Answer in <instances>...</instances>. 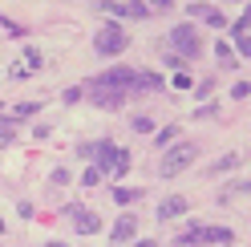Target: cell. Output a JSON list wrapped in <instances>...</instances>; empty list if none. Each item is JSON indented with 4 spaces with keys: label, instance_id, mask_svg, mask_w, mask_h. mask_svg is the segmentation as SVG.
<instances>
[{
    "label": "cell",
    "instance_id": "obj_1",
    "mask_svg": "<svg viewBox=\"0 0 251 247\" xmlns=\"http://www.w3.org/2000/svg\"><path fill=\"white\" fill-rule=\"evenodd\" d=\"M199 158V146L195 142H182V146H170L166 154H162V178H175L178 171H186Z\"/></svg>",
    "mask_w": 251,
    "mask_h": 247
},
{
    "label": "cell",
    "instance_id": "obj_8",
    "mask_svg": "<svg viewBox=\"0 0 251 247\" xmlns=\"http://www.w3.org/2000/svg\"><path fill=\"white\" fill-rule=\"evenodd\" d=\"M182 211H186V198H182V195H170V198H162V207H158V219H178Z\"/></svg>",
    "mask_w": 251,
    "mask_h": 247
},
{
    "label": "cell",
    "instance_id": "obj_3",
    "mask_svg": "<svg viewBox=\"0 0 251 247\" xmlns=\"http://www.w3.org/2000/svg\"><path fill=\"white\" fill-rule=\"evenodd\" d=\"M93 158H101V171H109L114 178L130 171V154H126V150H114L109 142H93Z\"/></svg>",
    "mask_w": 251,
    "mask_h": 247
},
{
    "label": "cell",
    "instance_id": "obj_27",
    "mask_svg": "<svg viewBox=\"0 0 251 247\" xmlns=\"http://www.w3.org/2000/svg\"><path fill=\"white\" fill-rule=\"evenodd\" d=\"M49 247H65V243H49Z\"/></svg>",
    "mask_w": 251,
    "mask_h": 247
},
{
    "label": "cell",
    "instance_id": "obj_15",
    "mask_svg": "<svg viewBox=\"0 0 251 247\" xmlns=\"http://www.w3.org/2000/svg\"><path fill=\"white\" fill-rule=\"evenodd\" d=\"M122 17H150V8L142 0H130V4H122Z\"/></svg>",
    "mask_w": 251,
    "mask_h": 247
},
{
    "label": "cell",
    "instance_id": "obj_4",
    "mask_svg": "<svg viewBox=\"0 0 251 247\" xmlns=\"http://www.w3.org/2000/svg\"><path fill=\"white\" fill-rule=\"evenodd\" d=\"M93 49H98L101 57H118L126 49V33L118 25H105V28H98V37H93Z\"/></svg>",
    "mask_w": 251,
    "mask_h": 247
},
{
    "label": "cell",
    "instance_id": "obj_18",
    "mask_svg": "<svg viewBox=\"0 0 251 247\" xmlns=\"http://www.w3.org/2000/svg\"><path fill=\"white\" fill-rule=\"evenodd\" d=\"M231 166H239V154H223V158H219V162L211 166V171L219 174V171H231Z\"/></svg>",
    "mask_w": 251,
    "mask_h": 247
},
{
    "label": "cell",
    "instance_id": "obj_19",
    "mask_svg": "<svg viewBox=\"0 0 251 247\" xmlns=\"http://www.w3.org/2000/svg\"><path fill=\"white\" fill-rule=\"evenodd\" d=\"M142 4L150 8V17H154V12H170V8H175V0H142Z\"/></svg>",
    "mask_w": 251,
    "mask_h": 247
},
{
    "label": "cell",
    "instance_id": "obj_14",
    "mask_svg": "<svg viewBox=\"0 0 251 247\" xmlns=\"http://www.w3.org/2000/svg\"><path fill=\"white\" fill-rule=\"evenodd\" d=\"M134 198H142V191H130V187H114V203H134Z\"/></svg>",
    "mask_w": 251,
    "mask_h": 247
},
{
    "label": "cell",
    "instance_id": "obj_6",
    "mask_svg": "<svg viewBox=\"0 0 251 247\" xmlns=\"http://www.w3.org/2000/svg\"><path fill=\"white\" fill-rule=\"evenodd\" d=\"M85 94L93 98V105H101V110H122L126 105V94H118V89H93V85H85Z\"/></svg>",
    "mask_w": 251,
    "mask_h": 247
},
{
    "label": "cell",
    "instance_id": "obj_26",
    "mask_svg": "<svg viewBox=\"0 0 251 247\" xmlns=\"http://www.w3.org/2000/svg\"><path fill=\"white\" fill-rule=\"evenodd\" d=\"M138 247H158V243H154V239H146V243H138Z\"/></svg>",
    "mask_w": 251,
    "mask_h": 247
},
{
    "label": "cell",
    "instance_id": "obj_5",
    "mask_svg": "<svg viewBox=\"0 0 251 247\" xmlns=\"http://www.w3.org/2000/svg\"><path fill=\"white\" fill-rule=\"evenodd\" d=\"M89 85H93V89H118V94H126V89L134 85V69L118 65V69H109V73H98Z\"/></svg>",
    "mask_w": 251,
    "mask_h": 247
},
{
    "label": "cell",
    "instance_id": "obj_9",
    "mask_svg": "<svg viewBox=\"0 0 251 247\" xmlns=\"http://www.w3.org/2000/svg\"><path fill=\"white\" fill-rule=\"evenodd\" d=\"M186 12H195V17H202V21H207L211 28H223V25H227V17H223L219 8H211V4H195V8H186Z\"/></svg>",
    "mask_w": 251,
    "mask_h": 247
},
{
    "label": "cell",
    "instance_id": "obj_2",
    "mask_svg": "<svg viewBox=\"0 0 251 247\" xmlns=\"http://www.w3.org/2000/svg\"><path fill=\"white\" fill-rule=\"evenodd\" d=\"M170 45H175V57H186V61H195L202 53V37H199V28L195 25H175V33H170Z\"/></svg>",
    "mask_w": 251,
    "mask_h": 247
},
{
    "label": "cell",
    "instance_id": "obj_16",
    "mask_svg": "<svg viewBox=\"0 0 251 247\" xmlns=\"http://www.w3.org/2000/svg\"><path fill=\"white\" fill-rule=\"evenodd\" d=\"M37 110H41L37 101H21V105H12V122H17V118H33Z\"/></svg>",
    "mask_w": 251,
    "mask_h": 247
},
{
    "label": "cell",
    "instance_id": "obj_12",
    "mask_svg": "<svg viewBox=\"0 0 251 247\" xmlns=\"http://www.w3.org/2000/svg\"><path fill=\"white\" fill-rule=\"evenodd\" d=\"M199 239H207V243H231L235 235H231L227 227H202V231H199Z\"/></svg>",
    "mask_w": 251,
    "mask_h": 247
},
{
    "label": "cell",
    "instance_id": "obj_21",
    "mask_svg": "<svg viewBox=\"0 0 251 247\" xmlns=\"http://www.w3.org/2000/svg\"><path fill=\"white\" fill-rule=\"evenodd\" d=\"M134 130H138V134H150V130H154V122H150V118H142V114H138V118H134Z\"/></svg>",
    "mask_w": 251,
    "mask_h": 247
},
{
    "label": "cell",
    "instance_id": "obj_13",
    "mask_svg": "<svg viewBox=\"0 0 251 247\" xmlns=\"http://www.w3.org/2000/svg\"><path fill=\"white\" fill-rule=\"evenodd\" d=\"M247 33H251V17L243 12V17H239V21L231 25V37H235V45H239V41H247Z\"/></svg>",
    "mask_w": 251,
    "mask_h": 247
},
{
    "label": "cell",
    "instance_id": "obj_28",
    "mask_svg": "<svg viewBox=\"0 0 251 247\" xmlns=\"http://www.w3.org/2000/svg\"><path fill=\"white\" fill-rule=\"evenodd\" d=\"M0 231H4V223H0Z\"/></svg>",
    "mask_w": 251,
    "mask_h": 247
},
{
    "label": "cell",
    "instance_id": "obj_11",
    "mask_svg": "<svg viewBox=\"0 0 251 247\" xmlns=\"http://www.w3.org/2000/svg\"><path fill=\"white\" fill-rule=\"evenodd\" d=\"M130 89H142V94H154V89H162V81L154 73H134V85Z\"/></svg>",
    "mask_w": 251,
    "mask_h": 247
},
{
    "label": "cell",
    "instance_id": "obj_25",
    "mask_svg": "<svg viewBox=\"0 0 251 247\" xmlns=\"http://www.w3.org/2000/svg\"><path fill=\"white\" fill-rule=\"evenodd\" d=\"M12 138H17V134H12V130H0V146H8Z\"/></svg>",
    "mask_w": 251,
    "mask_h": 247
},
{
    "label": "cell",
    "instance_id": "obj_7",
    "mask_svg": "<svg viewBox=\"0 0 251 247\" xmlns=\"http://www.w3.org/2000/svg\"><path fill=\"white\" fill-rule=\"evenodd\" d=\"M69 215H73V223H77V231H85V235H93V231L101 227V219L93 211H85V207H69Z\"/></svg>",
    "mask_w": 251,
    "mask_h": 247
},
{
    "label": "cell",
    "instance_id": "obj_20",
    "mask_svg": "<svg viewBox=\"0 0 251 247\" xmlns=\"http://www.w3.org/2000/svg\"><path fill=\"white\" fill-rule=\"evenodd\" d=\"M175 138H178V126H166V130H158V142H154V146H170Z\"/></svg>",
    "mask_w": 251,
    "mask_h": 247
},
{
    "label": "cell",
    "instance_id": "obj_22",
    "mask_svg": "<svg viewBox=\"0 0 251 247\" xmlns=\"http://www.w3.org/2000/svg\"><path fill=\"white\" fill-rule=\"evenodd\" d=\"M247 94H251V85H247V81H239V85L231 89V98H235V101H247Z\"/></svg>",
    "mask_w": 251,
    "mask_h": 247
},
{
    "label": "cell",
    "instance_id": "obj_17",
    "mask_svg": "<svg viewBox=\"0 0 251 247\" xmlns=\"http://www.w3.org/2000/svg\"><path fill=\"white\" fill-rule=\"evenodd\" d=\"M170 85H175V89H195V81H191V73H186V69H178L175 77H170Z\"/></svg>",
    "mask_w": 251,
    "mask_h": 247
},
{
    "label": "cell",
    "instance_id": "obj_23",
    "mask_svg": "<svg viewBox=\"0 0 251 247\" xmlns=\"http://www.w3.org/2000/svg\"><path fill=\"white\" fill-rule=\"evenodd\" d=\"M202 239H199V231H186V235H182V243H175V247H199Z\"/></svg>",
    "mask_w": 251,
    "mask_h": 247
},
{
    "label": "cell",
    "instance_id": "obj_10",
    "mask_svg": "<svg viewBox=\"0 0 251 247\" xmlns=\"http://www.w3.org/2000/svg\"><path fill=\"white\" fill-rule=\"evenodd\" d=\"M134 231H138V219L134 215H122V219L114 223V239L122 243V239H134Z\"/></svg>",
    "mask_w": 251,
    "mask_h": 247
},
{
    "label": "cell",
    "instance_id": "obj_24",
    "mask_svg": "<svg viewBox=\"0 0 251 247\" xmlns=\"http://www.w3.org/2000/svg\"><path fill=\"white\" fill-rule=\"evenodd\" d=\"M98 178H101V171H98V166H89V171L81 174V182H85V187H93V182H98Z\"/></svg>",
    "mask_w": 251,
    "mask_h": 247
}]
</instances>
